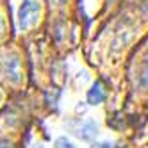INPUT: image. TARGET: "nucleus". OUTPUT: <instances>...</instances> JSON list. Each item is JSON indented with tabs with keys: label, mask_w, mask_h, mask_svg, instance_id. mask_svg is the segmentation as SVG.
Instances as JSON below:
<instances>
[{
	"label": "nucleus",
	"mask_w": 148,
	"mask_h": 148,
	"mask_svg": "<svg viewBox=\"0 0 148 148\" xmlns=\"http://www.w3.org/2000/svg\"><path fill=\"white\" fill-rule=\"evenodd\" d=\"M123 105L121 109L130 116L134 132L148 114V34L134 48L121 75Z\"/></svg>",
	"instance_id": "1"
},
{
	"label": "nucleus",
	"mask_w": 148,
	"mask_h": 148,
	"mask_svg": "<svg viewBox=\"0 0 148 148\" xmlns=\"http://www.w3.org/2000/svg\"><path fill=\"white\" fill-rule=\"evenodd\" d=\"M66 129L79 141L93 145L100 136V125L95 118H73L66 123Z\"/></svg>",
	"instance_id": "2"
},
{
	"label": "nucleus",
	"mask_w": 148,
	"mask_h": 148,
	"mask_svg": "<svg viewBox=\"0 0 148 148\" xmlns=\"http://www.w3.org/2000/svg\"><path fill=\"white\" fill-rule=\"evenodd\" d=\"M41 18V2L39 0H23L18 9V27L20 30H29L38 25Z\"/></svg>",
	"instance_id": "3"
},
{
	"label": "nucleus",
	"mask_w": 148,
	"mask_h": 148,
	"mask_svg": "<svg viewBox=\"0 0 148 148\" xmlns=\"http://www.w3.org/2000/svg\"><path fill=\"white\" fill-rule=\"evenodd\" d=\"M0 75L11 84L22 80V61L16 52H5L0 57Z\"/></svg>",
	"instance_id": "4"
},
{
	"label": "nucleus",
	"mask_w": 148,
	"mask_h": 148,
	"mask_svg": "<svg viewBox=\"0 0 148 148\" xmlns=\"http://www.w3.org/2000/svg\"><path fill=\"white\" fill-rule=\"evenodd\" d=\"M109 97H111V80L100 75L93 80L89 89L86 91V103L91 107H97V105L107 102Z\"/></svg>",
	"instance_id": "5"
},
{
	"label": "nucleus",
	"mask_w": 148,
	"mask_h": 148,
	"mask_svg": "<svg viewBox=\"0 0 148 148\" xmlns=\"http://www.w3.org/2000/svg\"><path fill=\"white\" fill-rule=\"evenodd\" d=\"M89 148H136L134 141L129 137H121V139H103V141H95L89 145Z\"/></svg>",
	"instance_id": "6"
},
{
	"label": "nucleus",
	"mask_w": 148,
	"mask_h": 148,
	"mask_svg": "<svg viewBox=\"0 0 148 148\" xmlns=\"http://www.w3.org/2000/svg\"><path fill=\"white\" fill-rule=\"evenodd\" d=\"M123 5H127L130 11H134L148 25V0H125Z\"/></svg>",
	"instance_id": "7"
},
{
	"label": "nucleus",
	"mask_w": 148,
	"mask_h": 148,
	"mask_svg": "<svg viewBox=\"0 0 148 148\" xmlns=\"http://www.w3.org/2000/svg\"><path fill=\"white\" fill-rule=\"evenodd\" d=\"M54 148H79V146L73 143L70 137L61 136V137H57V139L54 141Z\"/></svg>",
	"instance_id": "8"
},
{
	"label": "nucleus",
	"mask_w": 148,
	"mask_h": 148,
	"mask_svg": "<svg viewBox=\"0 0 148 148\" xmlns=\"http://www.w3.org/2000/svg\"><path fill=\"white\" fill-rule=\"evenodd\" d=\"M48 4L54 9H64L70 4V0H48Z\"/></svg>",
	"instance_id": "9"
},
{
	"label": "nucleus",
	"mask_w": 148,
	"mask_h": 148,
	"mask_svg": "<svg viewBox=\"0 0 148 148\" xmlns=\"http://www.w3.org/2000/svg\"><path fill=\"white\" fill-rule=\"evenodd\" d=\"M0 148H14V145L9 139H0Z\"/></svg>",
	"instance_id": "10"
},
{
	"label": "nucleus",
	"mask_w": 148,
	"mask_h": 148,
	"mask_svg": "<svg viewBox=\"0 0 148 148\" xmlns=\"http://www.w3.org/2000/svg\"><path fill=\"white\" fill-rule=\"evenodd\" d=\"M2 34H4V18L0 16V36H2Z\"/></svg>",
	"instance_id": "11"
},
{
	"label": "nucleus",
	"mask_w": 148,
	"mask_h": 148,
	"mask_svg": "<svg viewBox=\"0 0 148 148\" xmlns=\"http://www.w3.org/2000/svg\"><path fill=\"white\" fill-rule=\"evenodd\" d=\"M137 148H148V146H145V145H141V146H137Z\"/></svg>",
	"instance_id": "12"
},
{
	"label": "nucleus",
	"mask_w": 148,
	"mask_h": 148,
	"mask_svg": "<svg viewBox=\"0 0 148 148\" xmlns=\"http://www.w3.org/2000/svg\"><path fill=\"white\" fill-rule=\"evenodd\" d=\"M0 102H2V91H0Z\"/></svg>",
	"instance_id": "13"
}]
</instances>
